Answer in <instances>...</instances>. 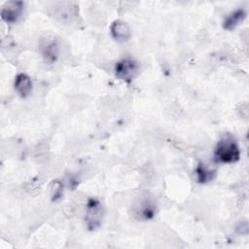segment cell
Wrapping results in <instances>:
<instances>
[{
    "instance_id": "1",
    "label": "cell",
    "mask_w": 249,
    "mask_h": 249,
    "mask_svg": "<svg viewBox=\"0 0 249 249\" xmlns=\"http://www.w3.org/2000/svg\"><path fill=\"white\" fill-rule=\"evenodd\" d=\"M240 159V149L235 138L230 134L224 135L214 149V160L219 163H234Z\"/></svg>"
},
{
    "instance_id": "2",
    "label": "cell",
    "mask_w": 249,
    "mask_h": 249,
    "mask_svg": "<svg viewBox=\"0 0 249 249\" xmlns=\"http://www.w3.org/2000/svg\"><path fill=\"white\" fill-rule=\"evenodd\" d=\"M132 215L138 220H151L157 213V203L152 195H140L132 203Z\"/></svg>"
},
{
    "instance_id": "3",
    "label": "cell",
    "mask_w": 249,
    "mask_h": 249,
    "mask_svg": "<svg viewBox=\"0 0 249 249\" xmlns=\"http://www.w3.org/2000/svg\"><path fill=\"white\" fill-rule=\"evenodd\" d=\"M39 51L47 63L55 62L59 52L57 37L51 32L44 34L39 40Z\"/></svg>"
},
{
    "instance_id": "4",
    "label": "cell",
    "mask_w": 249,
    "mask_h": 249,
    "mask_svg": "<svg viewBox=\"0 0 249 249\" xmlns=\"http://www.w3.org/2000/svg\"><path fill=\"white\" fill-rule=\"evenodd\" d=\"M114 72H115V76L119 80H121L126 84H129L138 75L139 64L134 59L125 57V58L119 60L115 64Z\"/></svg>"
},
{
    "instance_id": "5",
    "label": "cell",
    "mask_w": 249,
    "mask_h": 249,
    "mask_svg": "<svg viewBox=\"0 0 249 249\" xmlns=\"http://www.w3.org/2000/svg\"><path fill=\"white\" fill-rule=\"evenodd\" d=\"M103 217V206L96 198H89L86 206V223L89 230L94 231L101 225Z\"/></svg>"
},
{
    "instance_id": "6",
    "label": "cell",
    "mask_w": 249,
    "mask_h": 249,
    "mask_svg": "<svg viewBox=\"0 0 249 249\" xmlns=\"http://www.w3.org/2000/svg\"><path fill=\"white\" fill-rule=\"evenodd\" d=\"M24 3L22 1H8L1 9V18L7 23H16L23 14Z\"/></svg>"
},
{
    "instance_id": "7",
    "label": "cell",
    "mask_w": 249,
    "mask_h": 249,
    "mask_svg": "<svg viewBox=\"0 0 249 249\" xmlns=\"http://www.w3.org/2000/svg\"><path fill=\"white\" fill-rule=\"evenodd\" d=\"M112 37L118 42H125L131 36V30L128 24L121 19L114 20L110 25Z\"/></svg>"
},
{
    "instance_id": "8",
    "label": "cell",
    "mask_w": 249,
    "mask_h": 249,
    "mask_svg": "<svg viewBox=\"0 0 249 249\" xmlns=\"http://www.w3.org/2000/svg\"><path fill=\"white\" fill-rule=\"evenodd\" d=\"M14 88L19 96L26 97L32 92L33 83L27 74L18 73L15 78Z\"/></svg>"
},
{
    "instance_id": "9",
    "label": "cell",
    "mask_w": 249,
    "mask_h": 249,
    "mask_svg": "<svg viewBox=\"0 0 249 249\" xmlns=\"http://www.w3.org/2000/svg\"><path fill=\"white\" fill-rule=\"evenodd\" d=\"M246 12L242 8H238L231 12L223 21V27L226 30H232L237 27L246 18Z\"/></svg>"
},
{
    "instance_id": "10",
    "label": "cell",
    "mask_w": 249,
    "mask_h": 249,
    "mask_svg": "<svg viewBox=\"0 0 249 249\" xmlns=\"http://www.w3.org/2000/svg\"><path fill=\"white\" fill-rule=\"evenodd\" d=\"M195 173H196V181L200 184H206V183L212 181L216 176V170L209 168L208 166L204 165L203 163H199L196 166Z\"/></svg>"
},
{
    "instance_id": "11",
    "label": "cell",
    "mask_w": 249,
    "mask_h": 249,
    "mask_svg": "<svg viewBox=\"0 0 249 249\" xmlns=\"http://www.w3.org/2000/svg\"><path fill=\"white\" fill-rule=\"evenodd\" d=\"M51 190H52V199L56 200L57 198L60 197L61 193H62V186L58 181H53L51 185Z\"/></svg>"
}]
</instances>
